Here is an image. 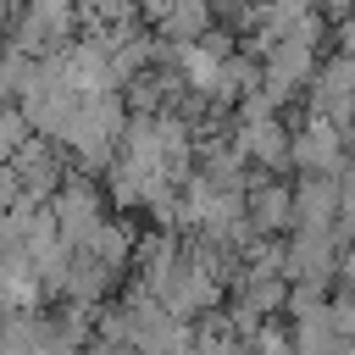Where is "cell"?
<instances>
[{
	"label": "cell",
	"mask_w": 355,
	"mask_h": 355,
	"mask_svg": "<svg viewBox=\"0 0 355 355\" xmlns=\"http://www.w3.org/2000/svg\"><path fill=\"white\" fill-rule=\"evenodd\" d=\"M338 266H344V277H349V283H355V244H349V250H344V261H338Z\"/></svg>",
	"instance_id": "8"
},
{
	"label": "cell",
	"mask_w": 355,
	"mask_h": 355,
	"mask_svg": "<svg viewBox=\"0 0 355 355\" xmlns=\"http://www.w3.org/2000/svg\"><path fill=\"white\" fill-rule=\"evenodd\" d=\"M67 28H72V11H61V6H50V11H28L17 44H22V50H55Z\"/></svg>",
	"instance_id": "5"
},
{
	"label": "cell",
	"mask_w": 355,
	"mask_h": 355,
	"mask_svg": "<svg viewBox=\"0 0 355 355\" xmlns=\"http://www.w3.org/2000/svg\"><path fill=\"white\" fill-rule=\"evenodd\" d=\"M344 150H349V144H344V128L327 122V116H305V128L288 139V161H300L311 178H327Z\"/></svg>",
	"instance_id": "1"
},
{
	"label": "cell",
	"mask_w": 355,
	"mask_h": 355,
	"mask_svg": "<svg viewBox=\"0 0 355 355\" xmlns=\"http://www.w3.org/2000/svg\"><path fill=\"white\" fill-rule=\"evenodd\" d=\"M244 205H250V222H255V227H288V222H300V216H294V189H283V183L250 189Z\"/></svg>",
	"instance_id": "4"
},
{
	"label": "cell",
	"mask_w": 355,
	"mask_h": 355,
	"mask_svg": "<svg viewBox=\"0 0 355 355\" xmlns=\"http://www.w3.org/2000/svg\"><path fill=\"white\" fill-rule=\"evenodd\" d=\"M338 194H344V216H338V222H349V227H355V172H344Z\"/></svg>",
	"instance_id": "7"
},
{
	"label": "cell",
	"mask_w": 355,
	"mask_h": 355,
	"mask_svg": "<svg viewBox=\"0 0 355 355\" xmlns=\"http://www.w3.org/2000/svg\"><path fill=\"white\" fill-rule=\"evenodd\" d=\"M294 355H344V333L333 322V305H311L305 316H294Z\"/></svg>",
	"instance_id": "2"
},
{
	"label": "cell",
	"mask_w": 355,
	"mask_h": 355,
	"mask_svg": "<svg viewBox=\"0 0 355 355\" xmlns=\"http://www.w3.org/2000/svg\"><path fill=\"white\" fill-rule=\"evenodd\" d=\"M0 22H6V17H0Z\"/></svg>",
	"instance_id": "9"
},
{
	"label": "cell",
	"mask_w": 355,
	"mask_h": 355,
	"mask_svg": "<svg viewBox=\"0 0 355 355\" xmlns=\"http://www.w3.org/2000/svg\"><path fill=\"white\" fill-rule=\"evenodd\" d=\"M333 322H338V333H344V344L355 349V294H344V300H333Z\"/></svg>",
	"instance_id": "6"
},
{
	"label": "cell",
	"mask_w": 355,
	"mask_h": 355,
	"mask_svg": "<svg viewBox=\"0 0 355 355\" xmlns=\"http://www.w3.org/2000/svg\"><path fill=\"white\" fill-rule=\"evenodd\" d=\"M288 139L294 133H283V122L272 116V122H244V133H239V155L244 161H272V166H283L288 161Z\"/></svg>",
	"instance_id": "3"
}]
</instances>
